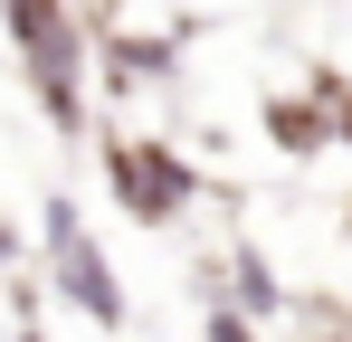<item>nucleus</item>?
I'll list each match as a JSON object with an SVG mask.
<instances>
[{
	"instance_id": "9d476101",
	"label": "nucleus",
	"mask_w": 352,
	"mask_h": 342,
	"mask_svg": "<svg viewBox=\"0 0 352 342\" xmlns=\"http://www.w3.org/2000/svg\"><path fill=\"white\" fill-rule=\"evenodd\" d=\"M343 228H352V219H343Z\"/></svg>"
},
{
	"instance_id": "39448f33",
	"label": "nucleus",
	"mask_w": 352,
	"mask_h": 342,
	"mask_svg": "<svg viewBox=\"0 0 352 342\" xmlns=\"http://www.w3.org/2000/svg\"><path fill=\"white\" fill-rule=\"evenodd\" d=\"M229 304L248 314V323H267V314H286V285H276V266H267L257 247H238V257H229Z\"/></svg>"
},
{
	"instance_id": "f257e3e1",
	"label": "nucleus",
	"mask_w": 352,
	"mask_h": 342,
	"mask_svg": "<svg viewBox=\"0 0 352 342\" xmlns=\"http://www.w3.org/2000/svg\"><path fill=\"white\" fill-rule=\"evenodd\" d=\"M0 29H10V48L29 67V86H38V114L58 124V133H86V29H76V10L67 0H0Z\"/></svg>"
},
{
	"instance_id": "1a4fd4ad",
	"label": "nucleus",
	"mask_w": 352,
	"mask_h": 342,
	"mask_svg": "<svg viewBox=\"0 0 352 342\" xmlns=\"http://www.w3.org/2000/svg\"><path fill=\"white\" fill-rule=\"evenodd\" d=\"M19 342H48V333H19Z\"/></svg>"
},
{
	"instance_id": "423d86ee",
	"label": "nucleus",
	"mask_w": 352,
	"mask_h": 342,
	"mask_svg": "<svg viewBox=\"0 0 352 342\" xmlns=\"http://www.w3.org/2000/svg\"><path fill=\"white\" fill-rule=\"evenodd\" d=\"M314 95H324V114H333V143L352 152V86L343 76H314Z\"/></svg>"
},
{
	"instance_id": "7ed1b4c3",
	"label": "nucleus",
	"mask_w": 352,
	"mask_h": 342,
	"mask_svg": "<svg viewBox=\"0 0 352 342\" xmlns=\"http://www.w3.org/2000/svg\"><path fill=\"white\" fill-rule=\"evenodd\" d=\"M38 266H48V285H58L86 323L124 333V285H115L105 247H96V228L76 219V200H67V190H58V200H38Z\"/></svg>"
},
{
	"instance_id": "0eeeda50",
	"label": "nucleus",
	"mask_w": 352,
	"mask_h": 342,
	"mask_svg": "<svg viewBox=\"0 0 352 342\" xmlns=\"http://www.w3.org/2000/svg\"><path fill=\"white\" fill-rule=\"evenodd\" d=\"M210 342H257V323H248L238 304H210Z\"/></svg>"
},
{
	"instance_id": "20e7f679",
	"label": "nucleus",
	"mask_w": 352,
	"mask_h": 342,
	"mask_svg": "<svg viewBox=\"0 0 352 342\" xmlns=\"http://www.w3.org/2000/svg\"><path fill=\"white\" fill-rule=\"evenodd\" d=\"M267 143H276V152H295V162H314V152L333 143L324 95H267Z\"/></svg>"
},
{
	"instance_id": "6e6552de",
	"label": "nucleus",
	"mask_w": 352,
	"mask_h": 342,
	"mask_svg": "<svg viewBox=\"0 0 352 342\" xmlns=\"http://www.w3.org/2000/svg\"><path fill=\"white\" fill-rule=\"evenodd\" d=\"M10 247H19V228H0V257H10Z\"/></svg>"
},
{
	"instance_id": "f03ea898",
	"label": "nucleus",
	"mask_w": 352,
	"mask_h": 342,
	"mask_svg": "<svg viewBox=\"0 0 352 342\" xmlns=\"http://www.w3.org/2000/svg\"><path fill=\"white\" fill-rule=\"evenodd\" d=\"M105 190H115L124 219L172 228L181 209L200 200V171H190V152L162 143V133H105Z\"/></svg>"
}]
</instances>
